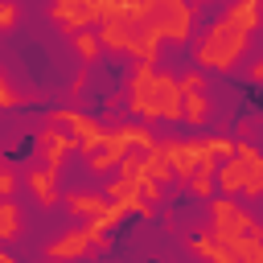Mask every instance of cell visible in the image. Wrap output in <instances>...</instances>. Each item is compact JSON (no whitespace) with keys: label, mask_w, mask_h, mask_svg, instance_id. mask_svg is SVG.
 <instances>
[{"label":"cell","mask_w":263,"mask_h":263,"mask_svg":"<svg viewBox=\"0 0 263 263\" xmlns=\"http://www.w3.org/2000/svg\"><path fill=\"white\" fill-rule=\"evenodd\" d=\"M123 107L148 123H181V78L156 62H136L123 82Z\"/></svg>","instance_id":"cell-1"},{"label":"cell","mask_w":263,"mask_h":263,"mask_svg":"<svg viewBox=\"0 0 263 263\" xmlns=\"http://www.w3.org/2000/svg\"><path fill=\"white\" fill-rule=\"evenodd\" d=\"M251 37H255V33H247V29H238L234 21L218 16V21H210V25L201 29V37L189 45L193 66L214 70V74H234V70L242 66L247 49H251Z\"/></svg>","instance_id":"cell-2"},{"label":"cell","mask_w":263,"mask_h":263,"mask_svg":"<svg viewBox=\"0 0 263 263\" xmlns=\"http://www.w3.org/2000/svg\"><path fill=\"white\" fill-rule=\"evenodd\" d=\"M218 242H226V238H238V234H251V238H263V222L255 218V214H247L230 193H214L210 197V226H205Z\"/></svg>","instance_id":"cell-3"},{"label":"cell","mask_w":263,"mask_h":263,"mask_svg":"<svg viewBox=\"0 0 263 263\" xmlns=\"http://www.w3.org/2000/svg\"><path fill=\"white\" fill-rule=\"evenodd\" d=\"M181 78V123L193 127V132H205L210 127V115H214V103H210V82H205V70L193 66Z\"/></svg>","instance_id":"cell-4"},{"label":"cell","mask_w":263,"mask_h":263,"mask_svg":"<svg viewBox=\"0 0 263 263\" xmlns=\"http://www.w3.org/2000/svg\"><path fill=\"white\" fill-rule=\"evenodd\" d=\"M148 16H152V29L160 33V41L189 45V33H193L189 0H148Z\"/></svg>","instance_id":"cell-5"},{"label":"cell","mask_w":263,"mask_h":263,"mask_svg":"<svg viewBox=\"0 0 263 263\" xmlns=\"http://www.w3.org/2000/svg\"><path fill=\"white\" fill-rule=\"evenodd\" d=\"M45 119H49V123H58V127H66V132L78 140V148H82V152L99 148V144L111 136V127H107L103 119H95V115H86V111H78V107H53Z\"/></svg>","instance_id":"cell-6"},{"label":"cell","mask_w":263,"mask_h":263,"mask_svg":"<svg viewBox=\"0 0 263 263\" xmlns=\"http://www.w3.org/2000/svg\"><path fill=\"white\" fill-rule=\"evenodd\" d=\"M78 148V140L66 132V127H58V123H41L37 127V136H33V152H37V160L41 164H49V168H62V160L70 156Z\"/></svg>","instance_id":"cell-7"},{"label":"cell","mask_w":263,"mask_h":263,"mask_svg":"<svg viewBox=\"0 0 263 263\" xmlns=\"http://www.w3.org/2000/svg\"><path fill=\"white\" fill-rule=\"evenodd\" d=\"M107 201H119L127 214H140V218H156V201H148L144 197V189L136 185V181H127L123 173H115L111 181H107Z\"/></svg>","instance_id":"cell-8"},{"label":"cell","mask_w":263,"mask_h":263,"mask_svg":"<svg viewBox=\"0 0 263 263\" xmlns=\"http://www.w3.org/2000/svg\"><path fill=\"white\" fill-rule=\"evenodd\" d=\"M123 152H132V148H127V140L111 127V136H107L99 148H90V152H86V173H90V177H111V173L119 168Z\"/></svg>","instance_id":"cell-9"},{"label":"cell","mask_w":263,"mask_h":263,"mask_svg":"<svg viewBox=\"0 0 263 263\" xmlns=\"http://www.w3.org/2000/svg\"><path fill=\"white\" fill-rule=\"evenodd\" d=\"M58 173H62V168H49V164H41V160H37V164H29V168H25V177H21V185L37 197V205H41V210H53V205H58V197H62V193H58Z\"/></svg>","instance_id":"cell-10"},{"label":"cell","mask_w":263,"mask_h":263,"mask_svg":"<svg viewBox=\"0 0 263 263\" xmlns=\"http://www.w3.org/2000/svg\"><path fill=\"white\" fill-rule=\"evenodd\" d=\"M49 21L58 25V29H66V33H74V29H90L99 16H95V4L90 0H49Z\"/></svg>","instance_id":"cell-11"},{"label":"cell","mask_w":263,"mask_h":263,"mask_svg":"<svg viewBox=\"0 0 263 263\" xmlns=\"http://www.w3.org/2000/svg\"><path fill=\"white\" fill-rule=\"evenodd\" d=\"M90 251H103V247H99V238H95L86 226L66 230V234H58L53 242H45V255H49V259H82V255H90Z\"/></svg>","instance_id":"cell-12"},{"label":"cell","mask_w":263,"mask_h":263,"mask_svg":"<svg viewBox=\"0 0 263 263\" xmlns=\"http://www.w3.org/2000/svg\"><path fill=\"white\" fill-rule=\"evenodd\" d=\"M234 156H238V160H242V168H247L242 197L263 201V148H255L251 140H238V144H234Z\"/></svg>","instance_id":"cell-13"},{"label":"cell","mask_w":263,"mask_h":263,"mask_svg":"<svg viewBox=\"0 0 263 263\" xmlns=\"http://www.w3.org/2000/svg\"><path fill=\"white\" fill-rule=\"evenodd\" d=\"M214 177H218V193L242 197V185H247V168H242V160H238V156H222V160H218V168H214Z\"/></svg>","instance_id":"cell-14"},{"label":"cell","mask_w":263,"mask_h":263,"mask_svg":"<svg viewBox=\"0 0 263 263\" xmlns=\"http://www.w3.org/2000/svg\"><path fill=\"white\" fill-rule=\"evenodd\" d=\"M103 205H107V193H95V189H70V193H66V214H70V218H82V222H86V218H95Z\"/></svg>","instance_id":"cell-15"},{"label":"cell","mask_w":263,"mask_h":263,"mask_svg":"<svg viewBox=\"0 0 263 263\" xmlns=\"http://www.w3.org/2000/svg\"><path fill=\"white\" fill-rule=\"evenodd\" d=\"M222 16L234 21V25L247 29V33H259V25H263V0H230Z\"/></svg>","instance_id":"cell-16"},{"label":"cell","mask_w":263,"mask_h":263,"mask_svg":"<svg viewBox=\"0 0 263 263\" xmlns=\"http://www.w3.org/2000/svg\"><path fill=\"white\" fill-rule=\"evenodd\" d=\"M70 49L78 53V62L95 66V62H99V49H103L99 29H95V25H90V29H74V33H70Z\"/></svg>","instance_id":"cell-17"},{"label":"cell","mask_w":263,"mask_h":263,"mask_svg":"<svg viewBox=\"0 0 263 263\" xmlns=\"http://www.w3.org/2000/svg\"><path fill=\"white\" fill-rule=\"evenodd\" d=\"M185 247H189V255H197V259H214V263H234V259H230V251H226V242H218V238H214L210 230H205V234H197V238H189Z\"/></svg>","instance_id":"cell-18"},{"label":"cell","mask_w":263,"mask_h":263,"mask_svg":"<svg viewBox=\"0 0 263 263\" xmlns=\"http://www.w3.org/2000/svg\"><path fill=\"white\" fill-rule=\"evenodd\" d=\"M21 238V205L12 197H0V242Z\"/></svg>","instance_id":"cell-19"},{"label":"cell","mask_w":263,"mask_h":263,"mask_svg":"<svg viewBox=\"0 0 263 263\" xmlns=\"http://www.w3.org/2000/svg\"><path fill=\"white\" fill-rule=\"evenodd\" d=\"M185 185H189V193H193V197H205V201L218 193V177H214V168H197Z\"/></svg>","instance_id":"cell-20"},{"label":"cell","mask_w":263,"mask_h":263,"mask_svg":"<svg viewBox=\"0 0 263 263\" xmlns=\"http://www.w3.org/2000/svg\"><path fill=\"white\" fill-rule=\"evenodd\" d=\"M29 99L21 95V90H12V82L4 78V70H0V111H16V107H25Z\"/></svg>","instance_id":"cell-21"},{"label":"cell","mask_w":263,"mask_h":263,"mask_svg":"<svg viewBox=\"0 0 263 263\" xmlns=\"http://www.w3.org/2000/svg\"><path fill=\"white\" fill-rule=\"evenodd\" d=\"M86 86H90V66L82 62V66L74 70V78H70V86H66V99H82V95H86Z\"/></svg>","instance_id":"cell-22"},{"label":"cell","mask_w":263,"mask_h":263,"mask_svg":"<svg viewBox=\"0 0 263 263\" xmlns=\"http://www.w3.org/2000/svg\"><path fill=\"white\" fill-rule=\"evenodd\" d=\"M16 189H21V173L4 160L0 164V197H16Z\"/></svg>","instance_id":"cell-23"},{"label":"cell","mask_w":263,"mask_h":263,"mask_svg":"<svg viewBox=\"0 0 263 263\" xmlns=\"http://www.w3.org/2000/svg\"><path fill=\"white\" fill-rule=\"evenodd\" d=\"M21 21V4L16 0H0V33H12Z\"/></svg>","instance_id":"cell-24"},{"label":"cell","mask_w":263,"mask_h":263,"mask_svg":"<svg viewBox=\"0 0 263 263\" xmlns=\"http://www.w3.org/2000/svg\"><path fill=\"white\" fill-rule=\"evenodd\" d=\"M247 78H251L255 86H263V53H259V58H255V62L247 66Z\"/></svg>","instance_id":"cell-25"},{"label":"cell","mask_w":263,"mask_h":263,"mask_svg":"<svg viewBox=\"0 0 263 263\" xmlns=\"http://www.w3.org/2000/svg\"><path fill=\"white\" fill-rule=\"evenodd\" d=\"M90 4H95V16H103V12H107V4H115V0H90Z\"/></svg>","instance_id":"cell-26"},{"label":"cell","mask_w":263,"mask_h":263,"mask_svg":"<svg viewBox=\"0 0 263 263\" xmlns=\"http://www.w3.org/2000/svg\"><path fill=\"white\" fill-rule=\"evenodd\" d=\"M0 263H12V251H8V242H0Z\"/></svg>","instance_id":"cell-27"},{"label":"cell","mask_w":263,"mask_h":263,"mask_svg":"<svg viewBox=\"0 0 263 263\" xmlns=\"http://www.w3.org/2000/svg\"><path fill=\"white\" fill-rule=\"evenodd\" d=\"M205 4H210V0H189V8H193V12H201Z\"/></svg>","instance_id":"cell-28"}]
</instances>
